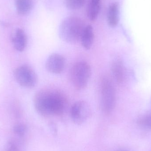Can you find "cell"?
<instances>
[{"label": "cell", "mask_w": 151, "mask_h": 151, "mask_svg": "<svg viewBox=\"0 0 151 151\" xmlns=\"http://www.w3.org/2000/svg\"><path fill=\"white\" fill-rule=\"evenodd\" d=\"M27 131V127L24 124L20 123L15 126L13 128V131L15 134L22 138L24 136Z\"/></svg>", "instance_id": "obj_16"}, {"label": "cell", "mask_w": 151, "mask_h": 151, "mask_svg": "<svg viewBox=\"0 0 151 151\" xmlns=\"http://www.w3.org/2000/svg\"><path fill=\"white\" fill-rule=\"evenodd\" d=\"M138 124L143 127L151 129V115L142 117L138 121Z\"/></svg>", "instance_id": "obj_17"}, {"label": "cell", "mask_w": 151, "mask_h": 151, "mask_svg": "<svg viewBox=\"0 0 151 151\" xmlns=\"http://www.w3.org/2000/svg\"><path fill=\"white\" fill-rule=\"evenodd\" d=\"M85 27L84 22L80 18L68 17L65 19L60 24L59 36L64 41L74 44L81 40Z\"/></svg>", "instance_id": "obj_2"}, {"label": "cell", "mask_w": 151, "mask_h": 151, "mask_svg": "<svg viewBox=\"0 0 151 151\" xmlns=\"http://www.w3.org/2000/svg\"><path fill=\"white\" fill-rule=\"evenodd\" d=\"M36 111L45 117L62 115L68 106L65 95L55 89L43 88L37 91L33 98Z\"/></svg>", "instance_id": "obj_1"}, {"label": "cell", "mask_w": 151, "mask_h": 151, "mask_svg": "<svg viewBox=\"0 0 151 151\" xmlns=\"http://www.w3.org/2000/svg\"><path fill=\"white\" fill-rule=\"evenodd\" d=\"M91 74V68L87 62L83 61L77 62L71 69V82L76 89H84L88 83Z\"/></svg>", "instance_id": "obj_4"}, {"label": "cell", "mask_w": 151, "mask_h": 151, "mask_svg": "<svg viewBox=\"0 0 151 151\" xmlns=\"http://www.w3.org/2000/svg\"><path fill=\"white\" fill-rule=\"evenodd\" d=\"M4 151H26V150L23 141L19 139H12L6 144Z\"/></svg>", "instance_id": "obj_14"}, {"label": "cell", "mask_w": 151, "mask_h": 151, "mask_svg": "<svg viewBox=\"0 0 151 151\" xmlns=\"http://www.w3.org/2000/svg\"><path fill=\"white\" fill-rule=\"evenodd\" d=\"M15 4L19 14L25 15L32 9L33 1L32 0H15Z\"/></svg>", "instance_id": "obj_12"}, {"label": "cell", "mask_w": 151, "mask_h": 151, "mask_svg": "<svg viewBox=\"0 0 151 151\" xmlns=\"http://www.w3.org/2000/svg\"><path fill=\"white\" fill-rule=\"evenodd\" d=\"M101 0H91L88 8V15L91 21H95L97 18L100 11Z\"/></svg>", "instance_id": "obj_13"}, {"label": "cell", "mask_w": 151, "mask_h": 151, "mask_svg": "<svg viewBox=\"0 0 151 151\" xmlns=\"http://www.w3.org/2000/svg\"><path fill=\"white\" fill-rule=\"evenodd\" d=\"M99 98L102 111L106 114L112 111L116 104V91L112 81L108 76H103L100 79Z\"/></svg>", "instance_id": "obj_3"}, {"label": "cell", "mask_w": 151, "mask_h": 151, "mask_svg": "<svg viewBox=\"0 0 151 151\" xmlns=\"http://www.w3.org/2000/svg\"><path fill=\"white\" fill-rule=\"evenodd\" d=\"M91 114V109L89 105L86 101L83 100L75 102L70 110V115L72 120L78 125H81L85 122Z\"/></svg>", "instance_id": "obj_6"}, {"label": "cell", "mask_w": 151, "mask_h": 151, "mask_svg": "<svg viewBox=\"0 0 151 151\" xmlns=\"http://www.w3.org/2000/svg\"><path fill=\"white\" fill-rule=\"evenodd\" d=\"M65 58L60 54L54 53L49 56L45 64L46 70L53 74H58L62 73L65 67Z\"/></svg>", "instance_id": "obj_7"}, {"label": "cell", "mask_w": 151, "mask_h": 151, "mask_svg": "<svg viewBox=\"0 0 151 151\" xmlns=\"http://www.w3.org/2000/svg\"><path fill=\"white\" fill-rule=\"evenodd\" d=\"M94 40V33L91 25L85 27L81 38V43L84 49H90L93 45Z\"/></svg>", "instance_id": "obj_9"}, {"label": "cell", "mask_w": 151, "mask_h": 151, "mask_svg": "<svg viewBox=\"0 0 151 151\" xmlns=\"http://www.w3.org/2000/svg\"><path fill=\"white\" fill-rule=\"evenodd\" d=\"M111 71L116 81L121 83L124 81L125 77V69L121 60L117 59L113 62L111 65Z\"/></svg>", "instance_id": "obj_10"}, {"label": "cell", "mask_w": 151, "mask_h": 151, "mask_svg": "<svg viewBox=\"0 0 151 151\" xmlns=\"http://www.w3.org/2000/svg\"><path fill=\"white\" fill-rule=\"evenodd\" d=\"M14 75L17 82L24 88H34L38 82L36 73L31 66L27 65L17 67L14 70Z\"/></svg>", "instance_id": "obj_5"}, {"label": "cell", "mask_w": 151, "mask_h": 151, "mask_svg": "<svg viewBox=\"0 0 151 151\" xmlns=\"http://www.w3.org/2000/svg\"><path fill=\"white\" fill-rule=\"evenodd\" d=\"M11 40L16 50L22 52L25 49L27 44V37L24 30L20 28L16 29L12 33Z\"/></svg>", "instance_id": "obj_8"}, {"label": "cell", "mask_w": 151, "mask_h": 151, "mask_svg": "<svg viewBox=\"0 0 151 151\" xmlns=\"http://www.w3.org/2000/svg\"><path fill=\"white\" fill-rule=\"evenodd\" d=\"M85 0H65V6L69 9L77 10L83 7Z\"/></svg>", "instance_id": "obj_15"}, {"label": "cell", "mask_w": 151, "mask_h": 151, "mask_svg": "<svg viewBox=\"0 0 151 151\" xmlns=\"http://www.w3.org/2000/svg\"><path fill=\"white\" fill-rule=\"evenodd\" d=\"M119 6L118 3L114 2L109 6L107 12V20L108 25L111 27H115L119 21Z\"/></svg>", "instance_id": "obj_11"}]
</instances>
